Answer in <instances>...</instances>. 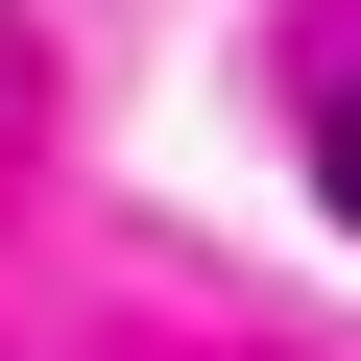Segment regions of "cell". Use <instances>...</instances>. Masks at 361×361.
<instances>
[{
  "mask_svg": "<svg viewBox=\"0 0 361 361\" xmlns=\"http://www.w3.org/2000/svg\"><path fill=\"white\" fill-rule=\"evenodd\" d=\"M313 193H337V241H361V97H313Z\"/></svg>",
  "mask_w": 361,
  "mask_h": 361,
  "instance_id": "1",
  "label": "cell"
}]
</instances>
